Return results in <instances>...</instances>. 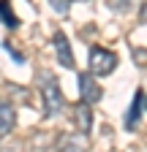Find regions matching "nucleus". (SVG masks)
I'll return each mask as SVG.
<instances>
[{
	"mask_svg": "<svg viewBox=\"0 0 147 152\" xmlns=\"http://www.w3.org/2000/svg\"><path fill=\"white\" fill-rule=\"evenodd\" d=\"M90 73L93 76H109V73H115L117 68V54L112 49H104V46H93L90 49Z\"/></svg>",
	"mask_w": 147,
	"mask_h": 152,
	"instance_id": "1",
	"label": "nucleus"
},
{
	"mask_svg": "<svg viewBox=\"0 0 147 152\" xmlns=\"http://www.w3.org/2000/svg\"><path fill=\"white\" fill-rule=\"evenodd\" d=\"M41 95H44V106H46V117H57L65 109V95L60 90V84L46 76V84H41Z\"/></svg>",
	"mask_w": 147,
	"mask_h": 152,
	"instance_id": "2",
	"label": "nucleus"
},
{
	"mask_svg": "<svg viewBox=\"0 0 147 152\" xmlns=\"http://www.w3.org/2000/svg\"><path fill=\"white\" fill-rule=\"evenodd\" d=\"M101 95H104V90H101V84L96 82V76L93 73H79V101H85V103H98L101 101Z\"/></svg>",
	"mask_w": 147,
	"mask_h": 152,
	"instance_id": "3",
	"label": "nucleus"
},
{
	"mask_svg": "<svg viewBox=\"0 0 147 152\" xmlns=\"http://www.w3.org/2000/svg\"><path fill=\"white\" fill-rule=\"evenodd\" d=\"M52 44H54V54H57L60 65L63 68H74V52H71V44H68L65 33H54Z\"/></svg>",
	"mask_w": 147,
	"mask_h": 152,
	"instance_id": "4",
	"label": "nucleus"
},
{
	"mask_svg": "<svg viewBox=\"0 0 147 152\" xmlns=\"http://www.w3.org/2000/svg\"><path fill=\"white\" fill-rule=\"evenodd\" d=\"M142 111H144V92L136 90L134 92V101H131V109H128V114H125V130H136Z\"/></svg>",
	"mask_w": 147,
	"mask_h": 152,
	"instance_id": "5",
	"label": "nucleus"
},
{
	"mask_svg": "<svg viewBox=\"0 0 147 152\" xmlns=\"http://www.w3.org/2000/svg\"><path fill=\"white\" fill-rule=\"evenodd\" d=\"M57 152H87V133L76 130V133H71V136H63Z\"/></svg>",
	"mask_w": 147,
	"mask_h": 152,
	"instance_id": "6",
	"label": "nucleus"
},
{
	"mask_svg": "<svg viewBox=\"0 0 147 152\" xmlns=\"http://www.w3.org/2000/svg\"><path fill=\"white\" fill-rule=\"evenodd\" d=\"M74 120H76V130L79 133H90V128H93V111H90V103L79 101V106L74 109Z\"/></svg>",
	"mask_w": 147,
	"mask_h": 152,
	"instance_id": "7",
	"label": "nucleus"
},
{
	"mask_svg": "<svg viewBox=\"0 0 147 152\" xmlns=\"http://www.w3.org/2000/svg\"><path fill=\"white\" fill-rule=\"evenodd\" d=\"M14 125H16V111H14V106L0 101V139H6L8 133L14 130Z\"/></svg>",
	"mask_w": 147,
	"mask_h": 152,
	"instance_id": "8",
	"label": "nucleus"
},
{
	"mask_svg": "<svg viewBox=\"0 0 147 152\" xmlns=\"http://www.w3.org/2000/svg\"><path fill=\"white\" fill-rule=\"evenodd\" d=\"M0 22L6 27H19V19L11 11V0H0Z\"/></svg>",
	"mask_w": 147,
	"mask_h": 152,
	"instance_id": "9",
	"label": "nucleus"
},
{
	"mask_svg": "<svg viewBox=\"0 0 147 152\" xmlns=\"http://www.w3.org/2000/svg\"><path fill=\"white\" fill-rule=\"evenodd\" d=\"M136 3H139V0H109V8L117 11V14H128Z\"/></svg>",
	"mask_w": 147,
	"mask_h": 152,
	"instance_id": "10",
	"label": "nucleus"
},
{
	"mask_svg": "<svg viewBox=\"0 0 147 152\" xmlns=\"http://www.w3.org/2000/svg\"><path fill=\"white\" fill-rule=\"evenodd\" d=\"M49 6H52V11H54V14L68 16V11H71V0H49Z\"/></svg>",
	"mask_w": 147,
	"mask_h": 152,
	"instance_id": "11",
	"label": "nucleus"
},
{
	"mask_svg": "<svg viewBox=\"0 0 147 152\" xmlns=\"http://www.w3.org/2000/svg\"><path fill=\"white\" fill-rule=\"evenodd\" d=\"M142 22H147V6L142 8Z\"/></svg>",
	"mask_w": 147,
	"mask_h": 152,
	"instance_id": "12",
	"label": "nucleus"
},
{
	"mask_svg": "<svg viewBox=\"0 0 147 152\" xmlns=\"http://www.w3.org/2000/svg\"><path fill=\"white\" fill-rule=\"evenodd\" d=\"M144 109H147V98H144Z\"/></svg>",
	"mask_w": 147,
	"mask_h": 152,
	"instance_id": "13",
	"label": "nucleus"
},
{
	"mask_svg": "<svg viewBox=\"0 0 147 152\" xmlns=\"http://www.w3.org/2000/svg\"><path fill=\"white\" fill-rule=\"evenodd\" d=\"M82 3H90V0H82Z\"/></svg>",
	"mask_w": 147,
	"mask_h": 152,
	"instance_id": "14",
	"label": "nucleus"
}]
</instances>
